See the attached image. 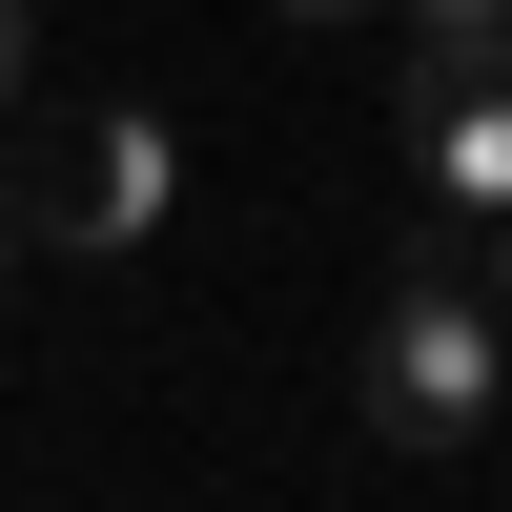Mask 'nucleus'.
<instances>
[{
  "mask_svg": "<svg viewBox=\"0 0 512 512\" xmlns=\"http://www.w3.org/2000/svg\"><path fill=\"white\" fill-rule=\"evenodd\" d=\"M492 390H512V308L472 287V226H431L390 287H369V349H349V410H369V451H410V472H451V451L492 431Z\"/></svg>",
  "mask_w": 512,
  "mask_h": 512,
  "instance_id": "obj_1",
  "label": "nucleus"
},
{
  "mask_svg": "<svg viewBox=\"0 0 512 512\" xmlns=\"http://www.w3.org/2000/svg\"><path fill=\"white\" fill-rule=\"evenodd\" d=\"M164 205H185V123H164V103H82L62 144H41V205H21V226L62 246V267H123V246H164Z\"/></svg>",
  "mask_w": 512,
  "mask_h": 512,
  "instance_id": "obj_2",
  "label": "nucleus"
},
{
  "mask_svg": "<svg viewBox=\"0 0 512 512\" xmlns=\"http://www.w3.org/2000/svg\"><path fill=\"white\" fill-rule=\"evenodd\" d=\"M410 185H431V226L512 205V62H410Z\"/></svg>",
  "mask_w": 512,
  "mask_h": 512,
  "instance_id": "obj_3",
  "label": "nucleus"
},
{
  "mask_svg": "<svg viewBox=\"0 0 512 512\" xmlns=\"http://www.w3.org/2000/svg\"><path fill=\"white\" fill-rule=\"evenodd\" d=\"M410 62H512V0H390Z\"/></svg>",
  "mask_w": 512,
  "mask_h": 512,
  "instance_id": "obj_4",
  "label": "nucleus"
},
{
  "mask_svg": "<svg viewBox=\"0 0 512 512\" xmlns=\"http://www.w3.org/2000/svg\"><path fill=\"white\" fill-rule=\"evenodd\" d=\"M21 82H41V0H0V123H21Z\"/></svg>",
  "mask_w": 512,
  "mask_h": 512,
  "instance_id": "obj_5",
  "label": "nucleus"
},
{
  "mask_svg": "<svg viewBox=\"0 0 512 512\" xmlns=\"http://www.w3.org/2000/svg\"><path fill=\"white\" fill-rule=\"evenodd\" d=\"M472 287H492V308H512V205H492V226H472Z\"/></svg>",
  "mask_w": 512,
  "mask_h": 512,
  "instance_id": "obj_6",
  "label": "nucleus"
},
{
  "mask_svg": "<svg viewBox=\"0 0 512 512\" xmlns=\"http://www.w3.org/2000/svg\"><path fill=\"white\" fill-rule=\"evenodd\" d=\"M21 246H41V226H21V205H0V287H21Z\"/></svg>",
  "mask_w": 512,
  "mask_h": 512,
  "instance_id": "obj_7",
  "label": "nucleus"
},
{
  "mask_svg": "<svg viewBox=\"0 0 512 512\" xmlns=\"http://www.w3.org/2000/svg\"><path fill=\"white\" fill-rule=\"evenodd\" d=\"M287 21H369V0H287Z\"/></svg>",
  "mask_w": 512,
  "mask_h": 512,
  "instance_id": "obj_8",
  "label": "nucleus"
}]
</instances>
